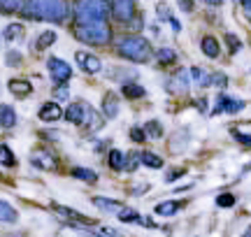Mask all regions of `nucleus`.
I'll use <instances>...</instances> for the list:
<instances>
[{
  "mask_svg": "<svg viewBox=\"0 0 251 237\" xmlns=\"http://www.w3.org/2000/svg\"><path fill=\"white\" fill-rule=\"evenodd\" d=\"M205 5H209V7H221L224 5V0H202Z\"/></svg>",
  "mask_w": 251,
  "mask_h": 237,
  "instance_id": "a18cd8bd",
  "label": "nucleus"
},
{
  "mask_svg": "<svg viewBox=\"0 0 251 237\" xmlns=\"http://www.w3.org/2000/svg\"><path fill=\"white\" fill-rule=\"evenodd\" d=\"M188 82H191V74L186 70H179L170 77L168 82V91L170 93H188Z\"/></svg>",
  "mask_w": 251,
  "mask_h": 237,
  "instance_id": "ddd939ff",
  "label": "nucleus"
},
{
  "mask_svg": "<svg viewBox=\"0 0 251 237\" xmlns=\"http://www.w3.org/2000/svg\"><path fill=\"white\" fill-rule=\"evenodd\" d=\"M156 61H158L161 65H172L175 61H177V51L170 49V47H161V49L156 51Z\"/></svg>",
  "mask_w": 251,
  "mask_h": 237,
  "instance_id": "393cba45",
  "label": "nucleus"
},
{
  "mask_svg": "<svg viewBox=\"0 0 251 237\" xmlns=\"http://www.w3.org/2000/svg\"><path fill=\"white\" fill-rule=\"evenodd\" d=\"M181 174H186V167H179V170H175V172L168 174V182H175L177 177H181Z\"/></svg>",
  "mask_w": 251,
  "mask_h": 237,
  "instance_id": "c03bdc74",
  "label": "nucleus"
},
{
  "mask_svg": "<svg viewBox=\"0 0 251 237\" xmlns=\"http://www.w3.org/2000/svg\"><path fill=\"white\" fill-rule=\"evenodd\" d=\"M233 137L237 140V142H242V144H249L251 146V135H244V133H237V130H233Z\"/></svg>",
  "mask_w": 251,
  "mask_h": 237,
  "instance_id": "a19ab883",
  "label": "nucleus"
},
{
  "mask_svg": "<svg viewBox=\"0 0 251 237\" xmlns=\"http://www.w3.org/2000/svg\"><path fill=\"white\" fill-rule=\"evenodd\" d=\"M156 14H158V21H163V24H168V21L172 19L170 7H168L165 2H158V5H156Z\"/></svg>",
  "mask_w": 251,
  "mask_h": 237,
  "instance_id": "473e14b6",
  "label": "nucleus"
},
{
  "mask_svg": "<svg viewBox=\"0 0 251 237\" xmlns=\"http://www.w3.org/2000/svg\"><path fill=\"white\" fill-rule=\"evenodd\" d=\"M142 163V158H140V154H130L126 156V165L124 170H128V172H133V170H137V165Z\"/></svg>",
  "mask_w": 251,
  "mask_h": 237,
  "instance_id": "72a5a7b5",
  "label": "nucleus"
},
{
  "mask_svg": "<svg viewBox=\"0 0 251 237\" xmlns=\"http://www.w3.org/2000/svg\"><path fill=\"white\" fill-rule=\"evenodd\" d=\"M191 79H193L198 86H202V89L212 84V77H209V74H207L202 68H191Z\"/></svg>",
  "mask_w": 251,
  "mask_h": 237,
  "instance_id": "7c9ffc66",
  "label": "nucleus"
},
{
  "mask_svg": "<svg viewBox=\"0 0 251 237\" xmlns=\"http://www.w3.org/2000/svg\"><path fill=\"white\" fill-rule=\"evenodd\" d=\"M119 219L121 221H135V223H140L142 221V216L137 214L135 210H119Z\"/></svg>",
  "mask_w": 251,
  "mask_h": 237,
  "instance_id": "e433bc0d",
  "label": "nucleus"
},
{
  "mask_svg": "<svg viewBox=\"0 0 251 237\" xmlns=\"http://www.w3.org/2000/svg\"><path fill=\"white\" fill-rule=\"evenodd\" d=\"M135 186H137V189H130L133 195H142V193L149 191V184H135Z\"/></svg>",
  "mask_w": 251,
  "mask_h": 237,
  "instance_id": "79ce46f5",
  "label": "nucleus"
},
{
  "mask_svg": "<svg viewBox=\"0 0 251 237\" xmlns=\"http://www.w3.org/2000/svg\"><path fill=\"white\" fill-rule=\"evenodd\" d=\"M240 5H242L244 14H247V19L251 21V0H240Z\"/></svg>",
  "mask_w": 251,
  "mask_h": 237,
  "instance_id": "37998d69",
  "label": "nucleus"
},
{
  "mask_svg": "<svg viewBox=\"0 0 251 237\" xmlns=\"http://www.w3.org/2000/svg\"><path fill=\"white\" fill-rule=\"evenodd\" d=\"M17 110L7 105V102H0V128L2 130H9V128L17 126Z\"/></svg>",
  "mask_w": 251,
  "mask_h": 237,
  "instance_id": "2eb2a0df",
  "label": "nucleus"
},
{
  "mask_svg": "<svg viewBox=\"0 0 251 237\" xmlns=\"http://www.w3.org/2000/svg\"><path fill=\"white\" fill-rule=\"evenodd\" d=\"M200 49H202V54L207 58H219L221 56V45H219V40L214 35H205L200 40Z\"/></svg>",
  "mask_w": 251,
  "mask_h": 237,
  "instance_id": "f3484780",
  "label": "nucleus"
},
{
  "mask_svg": "<svg viewBox=\"0 0 251 237\" xmlns=\"http://www.w3.org/2000/svg\"><path fill=\"white\" fill-rule=\"evenodd\" d=\"M137 17V7L135 0H112V19L119 24H133Z\"/></svg>",
  "mask_w": 251,
  "mask_h": 237,
  "instance_id": "0eeeda50",
  "label": "nucleus"
},
{
  "mask_svg": "<svg viewBox=\"0 0 251 237\" xmlns=\"http://www.w3.org/2000/svg\"><path fill=\"white\" fill-rule=\"evenodd\" d=\"M56 40H58V35H56V30H42L40 35H37L35 40V51H45V49H49V47L56 45Z\"/></svg>",
  "mask_w": 251,
  "mask_h": 237,
  "instance_id": "412c9836",
  "label": "nucleus"
},
{
  "mask_svg": "<svg viewBox=\"0 0 251 237\" xmlns=\"http://www.w3.org/2000/svg\"><path fill=\"white\" fill-rule=\"evenodd\" d=\"M47 70H49V77L56 86H65V84L72 79V65L68 61H63L58 56H49L47 58Z\"/></svg>",
  "mask_w": 251,
  "mask_h": 237,
  "instance_id": "423d86ee",
  "label": "nucleus"
},
{
  "mask_svg": "<svg viewBox=\"0 0 251 237\" xmlns=\"http://www.w3.org/2000/svg\"><path fill=\"white\" fill-rule=\"evenodd\" d=\"M75 58H77V63H79V68L84 70V72L98 74L100 70H102V61H100L96 54H89V51H77Z\"/></svg>",
  "mask_w": 251,
  "mask_h": 237,
  "instance_id": "1a4fd4ad",
  "label": "nucleus"
},
{
  "mask_svg": "<svg viewBox=\"0 0 251 237\" xmlns=\"http://www.w3.org/2000/svg\"><path fill=\"white\" fill-rule=\"evenodd\" d=\"M140 158H142L144 167H151V170H161L163 167V158L158 154H153V151H142Z\"/></svg>",
  "mask_w": 251,
  "mask_h": 237,
  "instance_id": "b1692460",
  "label": "nucleus"
},
{
  "mask_svg": "<svg viewBox=\"0 0 251 237\" xmlns=\"http://www.w3.org/2000/svg\"><path fill=\"white\" fill-rule=\"evenodd\" d=\"M186 202H179V200H163V202H158L156 207H153V212L158 214V216H175L177 212L184 207Z\"/></svg>",
  "mask_w": 251,
  "mask_h": 237,
  "instance_id": "6ab92c4d",
  "label": "nucleus"
},
{
  "mask_svg": "<svg viewBox=\"0 0 251 237\" xmlns=\"http://www.w3.org/2000/svg\"><path fill=\"white\" fill-rule=\"evenodd\" d=\"M196 105H198V107H200V110H202V112H205V110H207V102H205V100H198V102H196Z\"/></svg>",
  "mask_w": 251,
  "mask_h": 237,
  "instance_id": "49530a36",
  "label": "nucleus"
},
{
  "mask_svg": "<svg viewBox=\"0 0 251 237\" xmlns=\"http://www.w3.org/2000/svg\"><path fill=\"white\" fill-rule=\"evenodd\" d=\"M0 40H2V35H0Z\"/></svg>",
  "mask_w": 251,
  "mask_h": 237,
  "instance_id": "09e8293b",
  "label": "nucleus"
},
{
  "mask_svg": "<svg viewBox=\"0 0 251 237\" xmlns=\"http://www.w3.org/2000/svg\"><path fill=\"white\" fill-rule=\"evenodd\" d=\"M242 110H244V100L230 98L228 93H219L212 114H237V112H242Z\"/></svg>",
  "mask_w": 251,
  "mask_h": 237,
  "instance_id": "6e6552de",
  "label": "nucleus"
},
{
  "mask_svg": "<svg viewBox=\"0 0 251 237\" xmlns=\"http://www.w3.org/2000/svg\"><path fill=\"white\" fill-rule=\"evenodd\" d=\"M72 177H77V179H81V182H86V184L98 182V174L93 172V170H86V167H72Z\"/></svg>",
  "mask_w": 251,
  "mask_h": 237,
  "instance_id": "c85d7f7f",
  "label": "nucleus"
},
{
  "mask_svg": "<svg viewBox=\"0 0 251 237\" xmlns=\"http://www.w3.org/2000/svg\"><path fill=\"white\" fill-rule=\"evenodd\" d=\"M37 118H40V121H45V123H54V121L63 118L61 105H58V102H54V100L42 102V105H40V110H37Z\"/></svg>",
  "mask_w": 251,
  "mask_h": 237,
  "instance_id": "9d476101",
  "label": "nucleus"
},
{
  "mask_svg": "<svg viewBox=\"0 0 251 237\" xmlns=\"http://www.w3.org/2000/svg\"><path fill=\"white\" fill-rule=\"evenodd\" d=\"M70 2L68 0H26L21 7V17L28 21H51L65 24L70 19Z\"/></svg>",
  "mask_w": 251,
  "mask_h": 237,
  "instance_id": "f257e3e1",
  "label": "nucleus"
},
{
  "mask_svg": "<svg viewBox=\"0 0 251 237\" xmlns=\"http://www.w3.org/2000/svg\"><path fill=\"white\" fill-rule=\"evenodd\" d=\"M144 133H147V137H151V140H161L163 137V123L161 121H156V118H151V121L144 123Z\"/></svg>",
  "mask_w": 251,
  "mask_h": 237,
  "instance_id": "cd10ccee",
  "label": "nucleus"
},
{
  "mask_svg": "<svg viewBox=\"0 0 251 237\" xmlns=\"http://www.w3.org/2000/svg\"><path fill=\"white\" fill-rule=\"evenodd\" d=\"M114 49L117 54L126 61H133V63H147L151 61L153 49L149 45V40L142 35H121L114 42Z\"/></svg>",
  "mask_w": 251,
  "mask_h": 237,
  "instance_id": "f03ea898",
  "label": "nucleus"
},
{
  "mask_svg": "<svg viewBox=\"0 0 251 237\" xmlns=\"http://www.w3.org/2000/svg\"><path fill=\"white\" fill-rule=\"evenodd\" d=\"M0 179H2V174H0Z\"/></svg>",
  "mask_w": 251,
  "mask_h": 237,
  "instance_id": "de8ad7c7",
  "label": "nucleus"
},
{
  "mask_svg": "<svg viewBox=\"0 0 251 237\" xmlns=\"http://www.w3.org/2000/svg\"><path fill=\"white\" fill-rule=\"evenodd\" d=\"M7 91L12 95H17V98H28L33 93V84L28 79H24V77H14V79L7 82Z\"/></svg>",
  "mask_w": 251,
  "mask_h": 237,
  "instance_id": "f8f14e48",
  "label": "nucleus"
},
{
  "mask_svg": "<svg viewBox=\"0 0 251 237\" xmlns=\"http://www.w3.org/2000/svg\"><path fill=\"white\" fill-rule=\"evenodd\" d=\"M21 63H24V56H21V51H17V49H9L7 54H5V65H7V68H21Z\"/></svg>",
  "mask_w": 251,
  "mask_h": 237,
  "instance_id": "2f4dec72",
  "label": "nucleus"
},
{
  "mask_svg": "<svg viewBox=\"0 0 251 237\" xmlns=\"http://www.w3.org/2000/svg\"><path fill=\"white\" fill-rule=\"evenodd\" d=\"M24 37H26V26L19 24V21L7 24L5 30H2V40H7V42H19V40H24Z\"/></svg>",
  "mask_w": 251,
  "mask_h": 237,
  "instance_id": "dca6fc26",
  "label": "nucleus"
},
{
  "mask_svg": "<svg viewBox=\"0 0 251 237\" xmlns=\"http://www.w3.org/2000/svg\"><path fill=\"white\" fill-rule=\"evenodd\" d=\"M107 165L112 167V170H124L126 165V154L121 151V149H112L107 154Z\"/></svg>",
  "mask_w": 251,
  "mask_h": 237,
  "instance_id": "5701e85b",
  "label": "nucleus"
},
{
  "mask_svg": "<svg viewBox=\"0 0 251 237\" xmlns=\"http://www.w3.org/2000/svg\"><path fill=\"white\" fill-rule=\"evenodd\" d=\"M24 2L26 0H0V12L2 14H17V12H21Z\"/></svg>",
  "mask_w": 251,
  "mask_h": 237,
  "instance_id": "c756f323",
  "label": "nucleus"
},
{
  "mask_svg": "<svg viewBox=\"0 0 251 237\" xmlns=\"http://www.w3.org/2000/svg\"><path fill=\"white\" fill-rule=\"evenodd\" d=\"M72 35L84 45L91 47H105L112 42V28L107 21H96V24H81V21H72Z\"/></svg>",
  "mask_w": 251,
  "mask_h": 237,
  "instance_id": "7ed1b4c3",
  "label": "nucleus"
},
{
  "mask_svg": "<svg viewBox=\"0 0 251 237\" xmlns=\"http://www.w3.org/2000/svg\"><path fill=\"white\" fill-rule=\"evenodd\" d=\"M216 205H219V207H224V210H228V207H233L235 205V195L233 193H221V195L216 198Z\"/></svg>",
  "mask_w": 251,
  "mask_h": 237,
  "instance_id": "f704fd0d",
  "label": "nucleus"
},
{
  "mask_svg": "<svg viewBox=\"0 0 251 237\" xmlns=\"http://www.w3.org/2000/svg\"><path fill=\"white\" fill-rule=\"evenodd\" d=\"M121 95L128 98V100H137V98H144V95H147V89L140 86V84H135V82H124V86H121Z\"/></svg>",
  "mask_w": 251,
  "mask_h": 237,
  "instance_id": "aec40b11",
  "label": "nucleus"
},
{
  "mask_svg": "<svg viewBox=\"0 0 251 237\" xmlns=\"http://www.w3.org/2000/svg\"><path fill=\"white\" fill-rule=\"evenodd\" d=\"M93 205H96L98 210L107 212V214H119V210H121V202H119V200L102 198V195H96V198H93Z\"/></svg>",
  "mask_w": 251,
  "mask_h": 237,
  "instance_id": "4be33fe9",
  "label": "nucleus"
},
{
  "mask_svg": "<svg viewBox=\"0 0 251 237\" xmlns=\"http://www.w3.org/2000/svg\"><path fill=\"white\" fill-rule=\"evenodd\" d=\"M0 223H5V226L19 223V212L14 210V205H9V202L2 200V198H0Z\"/></svg>",
  "mask_w": 251,
  "mask_h": 237,
  "instance_id": "a211bd4d",
  "label": "nucleus"
},
{
  "mask_svg": "<svg viewBox=\"0 0 251 237\" xmlns=\"http://www.w3.org/2000/svg\"><path fill=\"white\" fill-rule=\"evenodd\" d=\"M226 42H228V47H230V54H237V51L242 49V42H240L237 35H233V33H228V35H226Z\"/></svg>",
  "mask_w": 251,
  "mask_h": 237,
  "instance_id": "4c0bfd02",
  "label": "nucleus"
},
{
  "mask_svg": "<svg viewBox=\"0 0 251 237\" xmlns=\"http://www.w3.org/2000/svg\"><path fill=\"white\" fill-rule=\"evenodd\" d=\"M119 112H121L119 95L114 91H107L105 95H102V114H105V118H117Z\"/></svg>",
  "mask_w": 251,
  "mask_h": 237,
  "instance_id": "9b49d317",
  "label": "nucleus"
},
{
  "mask_svg": "<svg viewBox=\"0 0 251 237\" xmlns=\"http://www.w3.org/2000/svg\"><path fill=\"white\" fill-rule=\"evenodd\" d=\"M30 163L35 165V167H40V170H58V161L51 154H47V151L30 154Z\"/></svg>",
  "mask_w": 251,
  "mask_h": 237,
  "instance_id": "4468645a",
  "label": "nucleus"
},
{
  "mask_svg": "<svg viewBox=\"0 0 251 237\" xmlns=\"http://www.w3.org/2000/svg\"><path fill=\"white\" fill-rule=\"evenodd\" d=\"M177 5H179V9H181V12H186V14H191V12L196 9L193 0H177Z\"/></svg>",
  "mask_w": 251,
  "mask_h": 237,
  "instance_id": "ea45409f",
  "label": "nucleus"
},
{
  "mask_svg": "<svg viewBox=\"0 0 251 237\" xmlns=\"http://www.w3.org/2000/svg\"><path fill=\"white\" fill-rule=\"evenodd\" d=\"M144 137H147L144 128H130V140L133 142H144Z\"/></svg>",
  "mask_w": 251,
  "mask_h": 237,
  "instance_id": "58836bf2",
  "label": "nucleus"
},
{
  "mask_svg": "<svg viewBox=\"0 0 251 237\" xmlns=\"http://www.w3.org/2000/svg\"><path fill=\"white\" fill-rule=\"evenodd\" d=\"M63 118H68L70 123H75V126H89L93 128V130H98L100 126H102V118L96 114V110L91 107V105H86L84 100H75L70 102L65 110H63Z\"/></svg>",
  "mask_w": 251,
  "mask_h": 237,
  "instance_id": "39448f33",
  "label": "nucleus"
},
{
  "mask_svg": "<svg viewBox=\"0 0 251 237\" xmlns=\"http://www.w3.org/2000/svg\"><path fill=\"white\" fill-rule=\"evenodd\" d=\"M51 207H54V210L58 212V214L68 216V219H77V221H84V223H96V221L86 219L84 214H79V212H75V210H68V207H63V205H58V202H51Z\"/></svg>",
  "mask_w": 251,
  "mask_h": 237,
  "instance_id": "a878e982",
  "label": "nucleus"
},
{
  "mask_svg": "<svg viewBox=\"0 0 251 237\" xmlns=\"http://www.w3.org/2000/svg\"><path fill=\"white\" fill-rule=\"evenodd\" d=\"M0 165L2 167H17V156L7 144H0Z\"/></svg>",
  "mask_w": 251,
  "mask_h": 237,
  "instance_id": "bb28decb",
  "label": "nucleus"
},
{
  "mask_svg": "<svg viewBox=\"0 0 251 237\" xmlns=\"http://www.w3.org/2000/svg\"><path fill=\"white\" fill-rule=\"evenodd\" d=\"M96 233H98V237H126L121 230L112 228V226H102V228H98Z\"/></svg>",
  "mask_w": 251,
  "mask_h": 237,
  "instance_id": "c9c22d12",
  "label": "nucleus"
},
{
  "mask_svg": "<svg viewBox=\"0 0 251 237\" xmlns=\"http://www.w3.org/2000/svg\"><path fill=\"white\" fill-rule=\"evenodd\" d=\"M72 17H75V21H81V24L107 21L112 17V2H107V0H75Z\"/></svg>",
  "mask_w": 251,
  "mask_h": 237,
  "instance_id": "20e7f679",
  "label": "nucleus"
}]
</instances>
